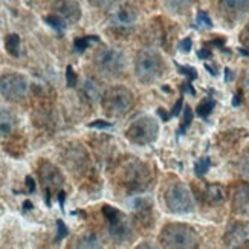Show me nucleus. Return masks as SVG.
<instances>
[{
	"label": "nucleus",
	"instance_id": "1",
	"mask_svg": "<svg viewBox=\"0 0 249 249\" xmlns=\"http://www.w3.org/2000/svg\"><path fill=\"white\" fill-rule=\"evenodd\" d=\"M133 103H135L133 93L127 88H123V86L110 88L109 90H106L103 93V98H101L104 112L110 116L125 115L133 107Z\"/></svg>",
	"mask_w": 249,
	"mask_h": 249
},
{
	"label": "nucleus",
	"instance_id": "2",
	"mask_svg": "<svg viewBox=\"0 0 249 249\" xmlns=\"http://www.w3.org/2000/svg\"><path fill=\"white\" fill-rule=\"evenodd\" d=\"M162 58L153 49H142L138 52L135 58V72L139 81L151 83L159 78L162 73Z\"/></svg>",
	"mask_w": 249,
	"mask_h": 249
},
{
	"label": "nucleus",
	"instance_id": "3",
	"mask_svg": "<svg viewBox=\"0 0 249 249\" xmlns=\"http://www.w3.org/2000/svg\"><path fill=\"white\" fill-rule=\"evenodd\" d=\"M160 243L164 248H196L197 235L187 225L170 223L160 232Z\"/></svg>",
	"mask_w": 249,
	"mask_h": 249
},
{
	"label": "nucleus",
	"instance_id": "4",
	"mask_svg": "<svg viewBox=\"0 0 249 249\" xmlns=\"http://www.w3.org/2000/svg\"><path fill=\"white\" fill-rule=\"evenodd\" d=\"M158 133H159V125L151 116H141L127 128V138L138 145L155 142L158 139Z\"/></svg>",
	"mask_w": 249,
	"mask_h": 249
},
{
	"label": "nucleus",
	"instance_id": "5",
	"mask_svg": "<svg viewBox=\"0 0 249 249\" xmlns=\"http://www.w3.org/2000/svg\"><path fill=\"white\" fill-rule=\"evenodd\" d=\"M29 84L28 80L20 73L0 75V95L8 101L20 103L26 98Z\"/></svg>",
	"mask_w": 249,
	"mask_h": 249
},
{
	"label": "nucleus",
	"instance_id": "6",
	"mask_svg": "<svg viewBox=\"0 0 249 249\" xmlns=\"http://www.w3.org/2000/svg\"><path fill=\"white\" fill-rule=\"evenodd\" d=\"M95 64L98 69L109 75V77H118L124 72L125 68V57L121 51L113 48H103L96 52L95 55Z\"/></svg>",
	"mask_w": 249,
	"mask_h": 249
},
{
	"label": "nucleus",
	"instance_id": "7",
	"mask_svg": "<svg viewBox=\"0 0 249 249\" xmlns=\"http://www.w3.org/2000/svg\"><path fill=\"white\" fill-rule=\"evenodd\" d=\"M165 202L168 210L175 214H187L194 208L191 194L188 188L185 185H182V183H175V185H171L167 190Z\"/></svg>",
	"mask_w": 249,
	"mask_h": 249
},
{
	"label": "nucleus",
	"instance_id": "8",
	"mask_svg": "<svg viewBox=\"0 0 249 249\" xmlns=\"http://www.w3.org/2000/svg\"><path fill=\"white\" fill-rule=\"evenodd\" d=\"M150 178H148V170L144 168L142 164H139V162H133V164H130V167L127 168L125 171V183H127V188L128 190H145Z\"/></svg>",
	"mask_w": 249,
	"mask_h": 249
},
{
	"label": "nucleus",
	"instance_id": "9",
	"mask_svg": "<svg viewBox=\"0 0 249 249\" xmlns=\"http://www.w3.org/2000/svg\"><path fill=\"white\" fill-rule=\"evenodd\" d=\"M52 9L69 25L77 23L81 18V8L77 0H55Z\"/></svg>",
	"mask_w": 249,
	"mask_h": 249
},
{
	"label": "nucleus",
	"instance_id": "10",
	"mask_svg": "<svg viewBox=\"0 0 249 249\" xmlns=\"http://www.w3.org/2000/svg\"><path fill=\"white\" fill-rule=\"evenodd\" d=\"M38 175L43 183V190H51L52 188H60L63 185V176L61 173L58 171L57 167H53L49 162H41L40 170H38Z\"/></svg>",
	"mask_w": 249,
	"mask_h": 249
},
{
	"label": "nucleus",
	"instance_id": "11",
	"mask_svg": "<svg viewBox=\"0 0 249 249\" xmlns=\"http://www.w3.org/2000/svg\"><path fill=\"white\" fill-rule=\"evenodd\" d=\"M136 17H138L136 9L132 5H121L112 14L110 21L115 26H130L135 23Z\"/></svg>",
	"mask_w": 249,
	"mask_h": 249
},
{
	"label": "nucleus",
	"instance_id": "12",
	"mask_svg": "<svg viewBox=\"0 0 249 249\" xmlns=\"http://www.w3.org/2000/svg\"><path fill=\"white\" fill-rule=\"evenodd\" d=\"M234 207L237 213L249 215V185H242L237 190L234 197Z\"/></svg>",
	"mask_w": 249,
	"mask_h": 249
},
{
	"label": "nucleus",
	"instance_id": "13",
	"mask_svg": "<svg viewBox=\"0 0 249 249\" xmlns=\"http://www.w3.org/2000/svg\"><path fill=\"white\" fill-rule=\"evenodd\" d=\"M14 127H16L14 115L5 109H0V138H5L13 133Z\"/></svg>",
	"mask_w": 249,
	"mask_h": 249
},
{
	"label": "nucleus",
	"instance_id": "14",
	"mask_svg": "<svg viewBox=\"0 0 249 249\" xmlns=\"http://www.w3.org/2000/svg\"><path fill=\"white\" fill-rule=\"evenodd\" d=\"M109 231H110V235L118 242H124V240L130 239V228H128V225L124 222V217L120 222L109 225Z\"/></svg>",
	"mask_w": 249,
	"mask_h": 249
},
{
	"label": "nucleus",
	"instance_id": "15",
	"mask_svg": "<svg viewBox=\"0 0 249 249\" xmlns=\"http://www.w3.org/2000/svg\"><path fill=\"white\" fill-rule=\"evenodd\" d=\"M83 92L86 93V96H89L90 100H100L103 98V90L100 88L98 83H95L93 80H86L84 86H83Z\"/></svg>",
	"mask_w": 249,
	"mask_h": 249
},
{
	"label": "nucleus",
	"instance_id": "16",
	"mask_svg": "<svg viewBox=\"0 0 249 249\" xmlns=\"http://www.w3.org/2000/svg\"><path fill=\"white\" fill-rule=\"evenodd\" d=\"M222 6L230 13H245L249 8V0H222Z\"/></svg>",
	"mask_w": 249,
	"mask_h": 249
},
{
	"label": "nucleus",
	"instance_id": "17",
	"mask_svg": "<svg viewBox=\"0 0 249 249\" xmlns=\"http://www.w3.org/2000/svg\"><path fill=\"white\" fill-rule=\"evenodd\" d=\"M5 48L13 57H18L20 53V37L17 34H9L5 38Z\"/></svg>",
	"mask_w": 249,
	"mask_h": 249
},
{
	"label": "nucleus",
	"instance_id": "18",
	"mask_svg": "<svg viewBox=\"0 0 249 249\" xmlns=\"http://www.w3.org/2000/svg\"><path fill=\"white\" fill-rule=\"evenodd\" d=\"M207 197L211 202H223L226 199V191L220 185H208L207 187Z\"/></svg>",
	"mask_w": 249,
	"mask_h": 249
},
{
	"label": "nucleus",
	"instance_id": "19",
	"mask_svg": "<svg viewBox=\"0 0 249 249\" xmlns=\"http://www.w3.org/2000/svg\"><path fill=\"white\" fill-rule=\"evenodd\" d=\"M92 41H100V37H98V36H86V37L75 38V41H73V48H75V52L83 53L86 49L89 48V45H90Z\"/></svg>",
	"mask_w": 249,
	"mask_h": 249
},
{
	"label": "nucleus",
	"instance_id": "20",
	"mask_svg": "<svg viewBox=\"0 0 249 249\" xmlns=\"http://www.w3.org/2000/svg\"><path fill=\"white\" fill-rule=\"evenodd\" d=\"M103 214H104V217L107 219V222H109V225H113L116 222H120L124 215L121 214V211H118L116 208L110 207V205H104L103 207Z\"/></svg>",
	"mask_w": 249,
	"mask_h": 249
},
{
	"label": "nucleus",
	"instance_id": "21",
	"mask_svg": "<svg viewBox=\"0 0 249 249\" xmlns=\"http://www.w3.org/2000/svg\"><path fill=\"white\" fill-rule=\"evenodd\" d=\"M193 3V0H165V5L173 13H183L190 5Z\"/></svg>",
	"mask_w": 249,
	"mask_h": 249
},
{
	"label": "nucleus",
	"instance_id": "22",
	"mask_svg": "<svg viewBox=\"0 0 249 249\" xmlns=\"http://www.w3.org/2000/svg\"><path fill=\"white\" fill-rule=\"evenodd\" d=\"M45 21H46V23L51 26V28H53V29H55L57 32H60V34H61V32H63V29L64 28H66V21H64L60 16H57V14H51V16H46L45 17Z\"/></svg>",
	"mask_w": 249,
	"mask_h": 249
},
{
	"label": "nucleus",
	"instance_id": "23",
	"mask_svg": "<svg viewBox=\"0 0 249 249\" xmlns=\"http://www.w3.org/2000/svg\"><path fill=\"white\" fill-rule=\"evenodd\" d=\"M214 107H215V101L211 100V98H207V100L202 101V103L197 106L196 113H197V116H200V118H208V115L213 112Z\"/></svg>",
	"mask_w": 249,
	"mask_h": 249
},
{
	"label": "nucleus",
	"instance_id": "24",
	"mask_svg": "<svg viewBox=\"0 0 249 249\" xmlns=\"http://www.w3.org/2000/svg\"><path fill=\"white\" fill-rule=\"evenodd\" d=\"M191 121H193V110L190 106H185L183 107V120H182V124L180 127L178 128V136L183 135L187 132V128L191 125Z\"/></svg>",
	"mask_w": 249,
	"mask_h": 249
},
{
	"label": "nucleus",
	"instance_id": "25",
	"mask_svg": "<svg viewBox=\"0 0 249 249\" xmlns=\"http://www.w3.org/2000/svg\"><path fill=\"white\" fill-rule=\"evenodd\" d=\"M78 248H100V240L98 237H96L93 232L90 234H86L84 237H81V239L78 240Z\"/></svg>",
	"mask_w": 249,
	"mask_h": 249
},
{
	"label": "nucleus",
	"instance_id": "26",
	"mask_svg": "<svg viewBox=\"0 0 249 249\" xmlns=\"http://www.w3.org/2000/svg\"><path fill=\"white\" fill-rule=\"evenodd\" d=\"M210 167H211L210 158H202L196 162V164H194V173H196L197 178H203L205 175H207V171L210 170Z\"/></svg>",
	"mask_w": 249,
	"mask_h": 249
},
{
	"label": "nucleus",
	"instance_id": "27",
	"mask_svg": "<svg viewBox=\"0 0 249 249\" xmlns=\"http://www.w3.org/2000/svg\"><path fill=\"white\" fill-rule=\"evenodd\" d=\"M69 235V230L66 223H64L61 219L57 220V237H55V243H60L61 240H64Z\"/></svg>",
	"mask_w": 249,
	"mask_h": 249
},
{
	"label": "nucleus",
	"instance_id": "28",
	"mask_svg": "<svg viewBox=\"0 0 249 249\" xmlns=\"http://www.w3.org/2000/svg\"><path fill=\"white\" fill-rule=\"evenodd\" d=\"M176 68H178L179 73H182V75H185V77H188L190 81H193V80H196V78H197V71L194 69V68H191V66H182V64H179V63H176Z\"/></svg>",
	"mask_w": 249,
	"mask_h": 249
},
{
	"label": "nucleus",
	"instance_id": "29",
	"mask_svg": "<svg viewBox=\"0 0 249 249\" xmlns=\"http://www.w3.org/2000/svg\"><path fill=\"white\" fill-rule=\"evenodd\" d=\"M196 21H197V25H200V26H202V25H203V26H208V28L213 26V21H211V18H210V16H208L207 11H199Z\"/></svg>",
	"mask_w": 249,
	"mask_h": 249
},
{
	"label": "nucleus",
	"instance_id": "30",
	"mask_svg": "<svg viewBox=\"0 0 249 249\" xmlns=\"http://www.w3.org/2000/svg\"><path fill=\"white\" fill-rule=\"evenodd\" d=\"M77 81H78V77H77V73H75L73 68L72 66H68L66 68V83L69 88H75L77 86Z\"/></svg>",
	"mask_w": 249,
	"mask_h": 249
},
{
	"label": "nucleus",
	"instance_id": "31",
	"mask_svg": "<svg viewBox=\"0 0 249 249\" xmlns=\"http://www.w3.org/2000/svg\"><path fill=\"white\" fill-rule=\"evenodd\" d=\"M88 127H90V128H110L112 127V123L104 121V120H96L93 123H89Z\"/></svg>",
	"mask_w": 249,
	"mask_h": 249
},
{
	"label": "nucleus",
	"instance_id": "32",
	"mask_svg": "<svg viewBox=\"0 0 249 249\" xmlns=\"http://www.w3.org/2000/svg\"><path fill=\"white\" fill-rule=\"evenodd\" d=\"M89 3L96 8H109L115 3V0H89Z\"/></svg>",
	"mask_w": 249,
	"mask_h": 249
},
{
	"label": "nucleus",
	"instance_id": "33",
	"mask_svg": "<svg viewBox=\"0 0 249 249\" xmlns=\"http://www.w3.org/2000/svg\"><path fill=\"white\" fill-rule=\"evenodd\" d=\"M191 48H193V40L188 37V38H183L180 43H179V49L182 51V52H190L191 51Z\"/></svg>",
	"mask_w": 249,
	"mask_h": 249
},
{
	"label": "nucleus",
	"instance_id": "34",
	"mask_svg": "<svg viewBox=\"0 0 249 249\" xmlns=\"http://www.w3.org/2000/svg\"><path fill=\"white\" fill-rule=\"evenodd\" d=\"M182 107H183V96H180V98L178 100V103L175 104V107H173V110H171V118H176V116H179V113H180V110H182Z\"/></svg>",
	"mask_w": 249,
	"mask_h": 249
},
{
	"label": "nucleus",
	"instance_id": "35",
	"mask_svg": "<svg viewBox=\"0 0 249 249\" xmlns=\"http://www.w3.org/2000/svg\"><path fill=\"white\" fill-rule=\"evenodd\" d=\"M180 89H182V92H187V93H190V95H196V89L193 88V84H191L190 80L185 81V83H182Z\"/></svg>",
	"mask_w": 249,
	"mask_h": 249
},
{
	"label": "nucleus",
	"instance_id": "36",
	"mask_svg": "<svg viewBox=\"0 0 249 249\" xmlns=\"http://www.w3.org/2000/svg\"><path fill=\"white\" fill-rule=\"evenodd\" d=\"M242 171H243V175L249 178V153L243 156L242 159Z\"/></svg>",
	"mask_w": 249,
	"mask_h": 249
},
{
	"label": "nucleus",
	"instance_id": "37",
	"mask_svg": "<svg viewBox=\"0 0 249 249\" xmlns=\"http://www.w3.org/2000/svg\"><path fill=\"white\" fill-rule=\"evenodd\" d=\"M26 188H28V193L32 194V193H36V180L32 179L31 176H26Z\"/></svg>",
	"mask_w": 249,
	"mask_h": 249
},
{
	"label": "nucleus",
	"instance_id": "38",
	"mask_svg": "<svg viewBox=\"0 0 249 249\" xmlns=\"http://www.w3.org/2000/svg\"><path fill=\"white\" fill-rule=\"evenodd\" d=\"M197 57H199L200 60H207V58H211V57H213V53H211L210 49H200V51L197 52Z\"/></svg>",
	"mask_w": 249,
	"mask_h": 249
},
{
	"label": "nucleus",
	"instance_id": "39",
	"mask_svg": "<svg viewBox=\"0 0 249 249\" xmlns=\"http://www.w3.org/2000/svg\"><path fill=\"white\" fill-rule=\"evenodd\" d=\"M57 197H58V203H60V210L64 213V200H66V193H64V191H58Z\"/></svg>",
	"mask_w": 249,
	"mask_h": 249
},
{
	"label": "nucleus",
	"instance_id": "40",
	"mask_svg": "<svg viewBox=\"0 0 249 249\" xmlns=\"http://www.w3.org/2000/svg\"><path fill=\"white\" fill-rule=\"evenodd\" d=\"M158 115L160 116V120H162V121H165V123L170 121V118H171V115L167 113L165 109H162V107H159V109H158Z\"/></svg>",
	"mask_w": 249,
	"mask_h": 249
},
{
	"label": "nucleus",
	"instance_id": "41",
	"mask_svg": "<svg viewBox=\"0 0 249 249\" xmlns=\"http://www.w3.org/2000/svg\"><path fill=\"white\" fill-rule=\"evenodd\" d=\"M240 40H242V43H245V45H248V46H249V25H248V26L245 28V31L242 32Z\"/></svg>",
	"mask_w": 249,
	"mask_h": 249
},
{
	"label": "nucleus",
	"instance_id": "42",
	"mask_svg": "<svg viewBox=\"0 0 249 249\" xmlns=\"http://www.w3.org/2000/svg\"><path fill=\"white\" fill-rule=\"evenodd\" d=\"M240 103H242V92H237V93L234 95L232 106H234V107H237V106H240Z\"/></svg>",
	"mask_w": 249,
	"mask_h": 249
},
{
	"label": "nucleus",
	"instance_id": "43",
	"mask_svg": "<svg viewBox=\"0 0 249 249\" xmlns=\"http://www.w3.org/2000/svg\"><path fill=\"white\" fill-rule=\"evenodd\" d=\"M210 45H213V46H217V48H223V45H225V38H215V40H213Z\"/></svg>",
	"mask_w": 249,
	"mask_h": 249
},
{
	"label": "nucleus",
	"instance_id": "44",
	"mask_svg": "<svg viewBox=\"0 0 249 249\" xmlns=\"http://www.w3.org/2000/svg\"><path fill=\"white\" fill-rule=\"evenodd\" d=\"M232 80H234V73H232V71L226 68V69H225V81H232Z\"/></svg>",
	"mask_w": 249,
	"mask_h": 249
},
{
	"label": "nucleus",
	"instance_id": "45",
	"mask_svg": "<svg viewBox=\"0 0 249 249\" xmlns=\"http://www.w3.org/2000/svg\"><path fill=\"white\" fill-rule=\"evenodd\" d=\"M32 208H34V205H32L31 200H25V202H23V211H29V210H32Z\"/></svg>",
	"mask_w": 249,
	"mask_h": 249
},
{
	"label": "nucleus",
	"instance_id": "46",
	"mask_svg": "<svg viewBox=\"0 0 249 249\" xmlns=\"http://www.w3.org/2000/svg\"><path fill=\"white\" fill-rule=\"evenodd\" d=\"M205 69H207L213 77H215V75H217V69H214L213 66H210V64H205Z\"/></svg>",
	"mask_w": 249,
	"mask_h": 249
},
{
	"label": "nucleus",
	"instance_id": "47",
	"mask_svg": "<svg viewBox=\"0 0 249 249\" xmlns=\"http://www.w3.org/2000/svg\"><path fill=\"white\" fill-rule=\"evenodd\" d=\"M239 52L242 53V55H246V57H249V49H246V48H239Z\"/></svg>",
	"mask_w": 249,
	"mask_h": 249
}]
</instances>
